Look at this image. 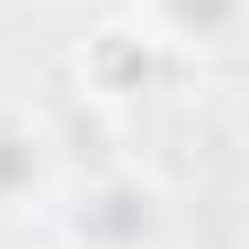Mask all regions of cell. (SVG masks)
Here are the masks:
<instances>
[{"mask_svg":"<svg viewBox=\"0 0 249 249\" xmlns=\"http://www.w3.org/2000/svg\"><path fill=\"white\" fill-rule=\"evenodd\" d=\"M162 236V196L135 175H108L68 202V243L74 249H148Z\"/></svg>","mask_w":249,"mask_h":249,"instance_id":"obj_1","label":"cell"},{"mask_svg":"<svg viewBox=\"0 0 249 249\" xmlns=\"http://www.w3.org/2000/svg\"><path fill=\"white\" fill-rule=\"evenodd\" d=\"M47 175H54V148H47V128L20 108H0V215H20L47 196Z\"/></svg>","mask_w":249,"mask_h":249,"instance_id":"obj_2","label":"cell"},{"mask_svg":"<svg viewBox=\"0 0 249 249\" xmlns=\"http://www.w3.org/2000/svg\"><path fill=\"white\" fill-rule=\"evenodd\" d=\"M142 14L162 47H229L243 0H142Z\"/></svg>","mask_w":249,"mask_h":249,"instance_id":"obj_3","label":"cell"}]
</instances>
